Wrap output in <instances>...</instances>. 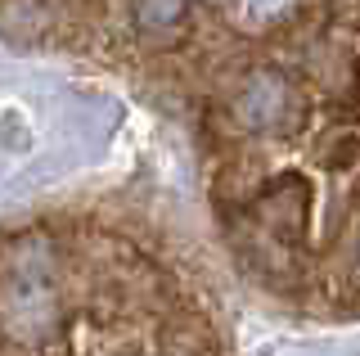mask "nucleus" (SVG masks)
<instances>
[{
	"instance_id": "nucleus-3",
	"label": "nucleus",
	"mask_w": 360,
	"mask_h": 356,
	"mask_svg": "<svg viewBox=\"0 0 360 356\" xmlns=\"http://www.w3.org/2000/svg\"><path fill=\"white\" fill-rule=\"evenodd\" d=\"M352 266H356V275H360V235H356V243H352Z\"/></svg>"
},
{
	"instance_id": "nucleus-1",
	"label": "nucleus",
	"mask_w": 360,
	"mask_h": 356,
	"mask_svg": "<svg viewBox=\"0 0 360 356\" xmlns=\"http://www.w3.org/2000/svg\"><path fill=\"white\" fill-rule=\"evenodd\" d=\"M202 144L230 248L266 284L302 280L320 226L360 235V0H292L225 50Z\"/></svg>"
},
{
	"instance_id": "nucleus-2",
	"label": "nucleus",
	"mask_w": 360,
	"mask_h": 356,
	"mask_svg": "<svg viewBox=\"0 0 360 356\" xmlns=\"http://www.w3.org/2000/svg\"><path fill=\"white\" fill-rule=\"evenodd\" d=\"M239 0H0V37L104 68H172Z\"/></svg>"
}]
</instances>
